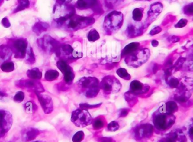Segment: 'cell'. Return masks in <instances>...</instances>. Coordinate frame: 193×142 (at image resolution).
I'll return each instance as SVG.
<instances>
[{"label":"cell","mask_w":193,"mask_h":142,"mask_svg":"<svg viewBox=\"0 0 193 142\" xmlns=\"http://www.w3.org/2000/svg\"><path fill=\"white\" fill-rule=\"evenodd\" d=\"M123 22V14L117 11H114L107 14L105 19L103 26L105 30L109 34L120 28Z\"/></svg>","instance_id":"6da1fadb"},{"label":"cell","mask_w":193,"mask_h":142,"mask_svg":"<svg viewBox=\"0 0 193 142\" xmlns=\"http://www.w3.org/2000/svg\"><path fill=\"white\" fill-rule=\"evenodd\" d=\"M150 55V51L147 48L141 49L128 55L125 61L129 66L137 68L145 63L149 60Z\"/></svg>","instance_id":"7a4b0ae2"},{"label":"cell","mask_w":193,"mask_h":142,"mask_svg":"<svg viewBox=\"0 0 193 142\" xmlns=\"http://www.w3.org/2000/svg\"><path fill=\"white\" fill-rule=\"evenodd\" d=\"M66 22H68L67 27L69 30L76 31L93 24L95 23V19L92 17H82L74 15Z\"/></svg>","instance_id":"3957f363"},{"label":"cell","mask_w":193,"mask_h":142,"mask_svg":"<svg viewBox=\"0 0 193 142\" xmlns=\"http://www.w3.org/2000/svg\"><path fill=\"white\" fill-rule=\"evenodd\" d=\"M175 122V117L172 114L162 113L155 116L154 124L155 127L160 130H166L172 126Z\"/></svg>","instance_id":"277c9868"},{"label":"cell","mask_w":193,"mask_h":142,"mask_svg":"<svg viewBox=\"0 0 193 142\" xmlns=\"http://www.w3.org/2000/svg\"><path fill=\"white\" fill-rule=\"evenodd\" d=\"M39 44L41 48L45 51L55 52L57 56L61 54L60 43L49 36H45L42 39L39 40Z\"/></svg>","instance_id":"5b68a950"},{"label":"cell","mask_w":193,"mask_h":142,"mask_svg":"<svg viewBox=\"0 0 193 142\" xmlns=\"http://www.w3.org/2000/svg\"><path fill=\"white\" fill-rule=\"evenodd\" d=\"M71 121L77 126L84 127L91 124L92 118L90 114L85 110L78 109L73 112Z\"/></svg>","instance_id":"8992f818"},{"label":"cell","mask_w":193,"mask_h":142,"mask_svg":"<svg viewBox=\"0 0 193 142\" xmlns=\"http://www.w3.org/2000/svg\"><path fill=\"white\" fill-rule=\"evenodd\" d=\"M12 117L9 112L0 110V138L2 137L10 129Z\"/></svg>","instance_id":"52a82bcc"},{"label":"cell","mask_w":193,"mask_h":142,"mask_svg":"<svg viewBox=\"0 0 193 142\" xmlns=\"http://www.w3.org/2000/svg\"><path fill=\"white\" fill-rule=\"evenodd\" d=\"M179 94L185 95L190 97L193 90V79L191 78H184L180 81L177 88Z\"/></svg>","instance_id":"ba28073f"},{"label":"cell","mask_w":193,"mask_h":142,"mask_svg":"<svg viewBox=\"0 0 193 142\" xmlns=\"http://www.w3.org/2000/svg\"><path fill=\"white\" fill-rule=\"evenodd\" d=\"M27 44L26 40L23 39H17L13 43L14 51L15 52V57L17 58H23L27 53Z\"/></svg>","instance_id":"9c48e42d"},{"label":"cell","mask_w":193,"mask_h":142,"mask_svg":"<svg viewBox=\"0 0 193 142\" xmlns=\"http://www.w3.org/2000/svg\"><path fill=\"white\" fill-rule=\"evenodd\" d=\"M35 92L45 113H49L52 112V109H53V104H52L51 99L47 96H44L39 94V92Z\"/></svg>","instance_id":"30bf717a"},{"label":"cell","mask_w":193,"mask_h":142,"mask_svg":"<svg viewBox=\"0 0 193 142\" xmlns=\"http://www.w3.org/2000/svg\"><path fill=\"white\" fill-rule=\"evenodd\" d=\"M153 133V127L150 124H145L141 126L137 130V135L139 137L149 138Z\"/></svg>","instance_id":"8fae6325"},{"label":"cell","mask_w":193,"mask_h":142,"mask_svg":"<svg viewBox=\"0 0 193 142\" xmlns=\"http://www.w3.org/2000/svg\"><path fill=\"white\" fill-rule=\"evenodd\" d=\"M163 8V5L160 2H156L151 5L147 13L148 17L154 20L162 12Z\"/></svg>","instance_id":"7c38bea8"},{"label":"cell","mask_w":193,"mask_h":142,"mask_svg":"<svg viewBox=\"0 0 193 142\" xmlns=\"http://www.w3.org/2000/svg\"><path fill=\"white\" fill-rule=\"evenodd\" d=\"M98 0H78L76 7L80 10L93 9L98 3Z\"/></svg>","instance_id":"4fadbf2b"},{"label":"cell","mask_w":193,"mask_h":142,"mask_svg":"<svg viewBox=\"0 0 193 142\" xmlns=\"http://www.w3.org/2000/svg\"><path fill=\"white\" fill-rule=\"evenodd\" d=\"M19 85L22 87H26L30 89H32L35 90V92L40 91V86L39 83L34 82L31 80H27V81H21L19 82Z\"/></svg>","instance_id":"5bb4252c"},{"label":"cell","mask_w":193,"mask_h":142,"mask_svg":"<svg viewBox=\"0 0 193 142\" xmlns=\"http://www.w3.org/2000/svg\"><path fill=\"white\" fill-rule=\"evenodd\" d=\"M127 34L129 38H135L142 34V27H136L133 25H130L127 27Z\"/></svg>","instance_id":"9a60e30c"},{"label":"cell","mask_w":193,"mask_h":142,"mask_svg":"<svg viewBox=\"0 0 193 142\" xmlns=\"http://www.w3.org/2000/svg\"><path fill=\"white\" fill-rule=\"evenodd\" d=\"M140 46V43H132L129 44L125 47L121 52V56H128L129 54L132 53L136 51H137Z\"/></svg>","instance_id":"2e32d148"},{"label":"cell","mask_w":193,"mask_h":142,"mask_svg":"<svg viewBox=\"0 0 193 142\" xmlns=\"http://www.w3.org/2000/svg\"><path fill=\"white\" fill-rule=\"evenodd\" d=\"M49 27V25L44 22H37L34 26L33 27V31L35 34L39 35L43 33V32H45L47 31V29Z\"/></svg>","instance_id":"e0dca14e"},{"label":"cell","mask_w":193,"mask_h":142,"mask_svg":"<svg viewBox=\"0 0 193 142\" xmlns=\"http://www.w3.org/2000/svg\"><path fill=\"white\" fill-rule=\"evenodd\" d=\"M178 110V107L175 101H168L165 105V112L164 113H166L168 114H173L174 113L177 112Z\"/></svg>","instance_id":"ac0fdd59"},{"label":"cell","mask_w":193,"mask_h":142,"mask_svg":"<svg viewBox=\"0 0 193 142\" xmlns=\"http://www.w3.org/2000/svg\"><path fill=\"white\" fill-rule=\"evenodd\" d=\"M27 75L30 78L34 80L40 79L42 77V73L38 68H34L28 70Z\"/></svg>","instance_id":"d6986e66"},{"label":"cell","mask_w":193,"mask_h":142,"mask_svg":"<svg viewBox=\"0 0 193 142\" xmlns=\"http://www.w3.org/2000/svg\"><path fill=\"white\" fill-rule=\"evenodd\" d=\"M39 134V131L37 130L34 129H31L26 131L25 133L23 135V138L24 139L28 142L30 141L37 137V135Z\"/></svg>","instance_id":"ffe728a7"},{"label":"cell","mask_w":193,"mask_h":142,"mask_svg":"<svg viewBox=\"0 0 193 142\" xmlns=\"http://www.w3.org/2000/svg\"><path fill=\"white\" fill-rule=\"evenodd\" d=\"M11 54L10 49L4 45L0 47V60H6L8 59Z\"/></svg>","instance_id":"44dd1931"},{"label":"cell","mask_w":193,"mask_h":142,"mask_svg":"<svg viewBox=\"0 0 193 142\" xmlns=\"http://www.w3.org/2000/svg\"><path fill=\"white\" fill-rule=\"evenodd\" d=\"M59 76V73L54 70H48L45 75V79L47 81H53L56 79Z\"/></svg>","instance_id":"7402d4cb"},{"label":"cell","mask_w":193,"mask_h":142,"mask_svg":"<svg viewBox=\"0 0 193 142\" xmlns=\"http://www.w3.org/2000/svg\"><path fill=\"white\" fill-rule=\"evenodd\" d=\"M133 20L136 22H140L143 18V9L136 8L134 9L132 13Z\"/></svg>","instance_id":"603a6c76"},{"label":"cell","mask_w":193,"mask_h":142,"mask_svg":"<svg viewBox=\"0 0 193 142\" xmlns=\"http://www.w3.org/2000/svg\"><path fill=\"white\" fill-rule=\"evenodd\" d=\"M87 37L88 40L90 42H95L100 38V36L98 31L95 29L91 30L88 33Z\"/></svg>","instance_id":"cb8c5ba5"},{"label":"cell","mask_w":193,"mask_h":142,"mask_svg":"<svg viewBox=\"0 0 193 142\" xmlns=\"http://www.w3.org/2000/svg\"><path fill=\"white\" fill-rule=\"evenodd\" d=\"M56 65H57V67L58 68V69H60L62 71V73H63V74L66 73L67 71H68L69 70L71 69L70 66L64 60L59 61L57 62Z\"/></svg>","instance_id":"d4e9b609"},{"label":"cell","mask_w":193,"mask_h":142,"mask_svg":"<svg viewBox=\"0 0 193 142\" xmlns=\"http://www.w3.org/2000/svg\"><path fill=\"white\" fill-rule=\"evenodd\" d=\"M14 64L12 62H7L1 65V69L6 73L11 72L14 70Z\"/></svg>","instance_id":"484cf974"},{"label":"cell","mask_w":193,"mask_h":142,"mask_svg":"<svg viewBox=\"0 0 193 142\" xmlns=\"http://www.w3.org/2000/svg\"><path fill=\"white\" fill-rule=\"evenodd\" d=\"M30 4L29 0H18V6L15 10V13L28 8Z\"/></svg>","instance_id":"4316f807"},{"label":"cell","mask_w":193,"mask_h":142,"mask_svg":"<svg viewBox=\"0 0 193 142\" xmlns=\"http://www.w3.org/2000/svg\"><path fill=\"white\" fill-rule=\"evenodd\" d=\"M182 67L189 71H193V56L190 55L186 58Z\"/></svg>","instance_id":"83f0119b"},{"label":"cell","mask_w":193,"mask_h":142,"mask_svg":"<svg viewBox=\"0 0 193 142\" xmlns=\"http://www.w3.org/2000/svg\"><path fill=\"white\" fill-rule=\"evenodd\" d=\"M143 84L138 81H133L130 84V90L134 92H139L143 90Z\"/></svg>","instance_id":"f1b7e54d"},{"label":"cell","mask_w":193,"mask_h":142,"mask_svg":"<svg viewBox=\"0 0 193 142\" xmlns=\"http://www.w3.org/2000/svg\"><path fill=\"white\" fill-rule=\"evenodd\" d=\"M60 49L66 55H68V56L72 55V53L74 50L71 45H69V44H64L61 46Z\"/></svg>","instance_id":"f546056e"},{"label":"cell","mask_w":193,"mask_h":142,"mask_svg":"<svg viewBox=\"0 0 193 142\" xmlns=\"http://www.w3.org/2000/svg\"><path fill=\"white\" fill-rule=\"evenodd\" d=\"M74 77H75L74 74L72 72V69L69 70V71L64 74V80L66 83H67L69 84H70L72 82Z\"/></svg>","instance_id":"4dcf8cb0"},{"label":"cell","mask_w":193,"mask_h":142,"mask_svg":"<svg viewBox=\"0 0 193 142\" xmlns=\"http://www.w3.org/2000/svg\"><path fill=\"white\" fill-rule=\"evenodd\" d=\"M116 73H117V74L120 78H121L123 79H127V80H128V79H130V75L127 72V71L125 69L120 68V69H119L117 70Z\"/></svg>","instance_id":"1f68e13d"},{"label":"cell","mask_w":193,"mask_h":142,"mask_svg":"<svg viewBox=\"0 0 193 142\" xmlns=\"http://www.w3.org/2000/svg\"><path fill=\"white\" fill-rule=\"evenodd\" d=\"M168 84L172 88H177L180 84V81L176 78L172 77L167 81Z\"/></svg>","instance_id":"d6a6232c"},{"label":"cell","mask_w":193,"mask_h":142,"mask_svg":"<svg viewBox=\"0 0 193 142\" xmlns=\"http://www.w3.org/2000/svg\"><path fill=\"white\" fill-rule=\"evenodd\" d=\"M24 107L26 109V112L28 113H32L34 112V110L36 109V106L32 102H28L24 105Z\"/></svg>","instance_id":"836d02e7"},{"label":"cell","mask_w":193,"mask_h":142,"mask_svg":"<svg viewBox=\"0 0 193 142\" xmlns=\"http://www.w3.org/2000/svg\"><path fill=\"white\" fill-rule=\"evenodd\" d=\"M24 99V94L22 91H18L15 95L14 100L17 103H21Z\"/></svg>","instance_id":"e575fe53"},{"label":"cell","mask_w":193,"mask_h":142,"mask_svg":"<svg viewBox=\"0 0 193 142\" xmlns=\"http://www.w3.org/2000/svg\"><path fill=\"white\" fill-rule=\"evenodd\" d=\"M123 0H106L107 7L110 9H112L114 6L121 2Z\"/></svg>","instance_id":"d590c367"},{"label":"cell","mask_w":193,"mask_h":142,"mask_svg":"<svg viewBox=\"0 0 193 142\" xmlns=\"http://www.w3.org/2000/svg\"><path fill=\"white\" fill-rule=\"evenodd\" d=\"M84 138V133L82 131H79L74 135L72 138L73 142H80Z\"/></svg>","instance_id":"8d00e7d4"},{"label":"cell","mask_w":193,"mask_h":142,"mask_svg":"<svg viewBox=\"0 0 193 142\" xmlns=\"http://www.w3.org/2000/svg\"><path fill=\"white\" fill-rule=\"evenodd\" d=\"M184 12L187 15H193V3H191L185 6L184 8Z\"/></svg>","instance_id":"74e56055"},{"label":"cell","mask_w":193,"mask_h":142,"mask_svg":"<svg viewBox=\"0 0 193 142\" xmlns=\"http://www.w3.org/2000/svg\"><path fill=\"white\" fill-rule=\"evenodd\" d=\"M119 128V125L116 121H112L108 125V129L111 131H115Z\"/></svg>","instance_id":"f35d334b"},{"label":"cell","mask_w":193,"mask_h":142,"mask_svg":"<svg viewBox=\"0 0 193 142\" xmlns=\"http://www.w3.org/2000/svg\"><path fill=\"white\" fill-rule=\"evenodd\" d=\"M188 21L185 19H181L175 25L176 28H183L186 26Z\"/></svg>","instance_id":"ab89813d"},{"label":"cell","mask_w":193,"mask_h":142,"mask_svg":"<svg viewBox=\"0 0 193 142\" xmlns=\"http://www.w3.org/2000/svg\"><path fill=\"white\" fill-rule=\"evenodd\" d=\"M27 60L28 61H29L31 64L34 63L35 58H34V52H33L32 48H30V52L28 53V58Z\"/></svg>","instance_id":"60d3db41"},{"label":"cell","mask_w":193,"mask_h":142,"mask_svg":"<svg viewBox=\"0 0 193 142\" xmlns=\"http://www.w3.org/2000/svg\"><path fill=\"white\" fill-rule=\"evenodd\" d=\"M93 126H94V127L96 129L102 128V127H103V121H102L101 120H97L95 121Z\"/></svg>","instance_id":"b9f144b4"},{"label":"cell","mask_w":193,"mask_h":142,"mask_svg":"<svg viewBox=\"0 0 193 142\" xmlns=\"http://www.w3.org/2000/svg\"><path fill=\"white\" fill-rule=\"evenodd\" d=\"M162 31V28L159 26H156L154 27L153 29H152L150 32V35H155L158 34Z\"/></svg>","instance_id":"7bdbcfd3"},{"label":"cell","mask_w":193,"mask_h":142,"mask_svg":"<svg viewBox=\"0 0 193 142\" xmlns=\"http://www.w3.org/2000/svg\"><path fill=\"white\" fill-rule=\"evenodd\" d=\"M1 23H2V25H3V26L6 28H9L11 26V24L9 22V19L6 17L2 19Z\"/></svg>","instance_id":"ee69618b"},{"label":"cell","mask_w":193,"mask_h":142,"mask_svg":"<svg viewBox=\"0 0 193 142\" xmlns=\"http://www.w3.org/2000/svg\"><path fill=\"white\" fill-rule=\"evenodd\" d=\"M180 38L178 36H172L169 38V41L172 43H177L180 41Z\"/></svg>","instance_id":"f6af8a7d"},{"label":"cell","mask_w":193,"mask_h":142,"mask_svg":"<svg viewBox=\"0 0 193 142\" xmlns=\"http://www.w3.org/2000/svg\"><path fill=\"white\" fill-rule=\"evenodd\" d=\"M188 133H189V137L190 138L191 142H193V123L189 126Z\"/></svg>","instance_id":"bcb514c9"},{"label":"cell","mask_w":193,"mask_h":142,"mask_svg":"<svg viewBox=\"0 0 193 142\" xmlns=\"http://www.w3.org/2000/svg\"><path fill=\"white\" fill-rule=\"evenodd\" d=\"M72 0H57V2L60 4H69Z\"/></svg>","instance_id":"7dc6e473"},{"label":"cell","mask_w":193,"mask_h":142,"mask_svg":"<svg viewBox=\"0 0 193 142\" xmlns=\"http://www.w3.org/2000/svg\"><path fill=\"white\" fill-rule=\"evenodd\" d=\"M7 96H8V95H7L6 94H5L4 92H2L1 91H0V100H4V99H5Z\"/></svg>","instance_id":"c3c4849f"},{"label":"cell","mask_w":193,"mask_h":142,"mask_svg":"<svg viewBox=\"0 0 193 142\" xmlns=\"http://www.w3.org/2000/svg\"><path fill=\"white\" fill-rule=\"evenodd\" d=\"M128 113V111L126 109H123L121 112H120V116L121 117L126 116Z\"/></svg>","instance_id":"681fc988"},{"label":"cell","mask_w":193,"mask_h":142,"mask_svg":"<svg viewBox=\"0 0 193 142\" xmlns=\"http://www.w3.org/2000/svg\"><path fill=\"white\" fill-rule=\"evenodd\" d=\"M151 45L153 47H156L157 46H158L159 45V42L156 40H153L152 41H151Z\"/></svg>","instance_id":"f907efd6"},{"label":"cell","mask_w":193,"mask_h":142,"mask_svg":"<svg viewBox=\"0 0 193 142\" xmlns=\"http://www.w3.org/2000/svg\"><path fill=\"white\" fill-rule=\"evenodd\" d=\"M101 142H114L112 139L111 138H103L101 140Z\"/></svg>","instance_id":"816d5d0a"},{"label":"cell","mask_w":193,"mask_h":142,"mask_svg":"<svg viewBox=\"0 0 193 142\" xmlns=\"http://www.w3.org/2000/svg\"><path fill=\"white\" fill-rule=\"evenodd\" d=\"M147 1H150V0H147Z\"/></svg>","instance_id":"f5cc1de1"},{"label":"cell","mask_w":193,"mask_h":142,"mask_svg":"<svg viewBox=\"0 0 193 142\" xmlns=\"http://www.w3.org/2000/svg\"><path fill=\"white\" fill-rule=\"evenodd\" d=\"M0 2H1V0H0Z\"/></svg>","instance_id":"db71d44e"}]
</instances>
